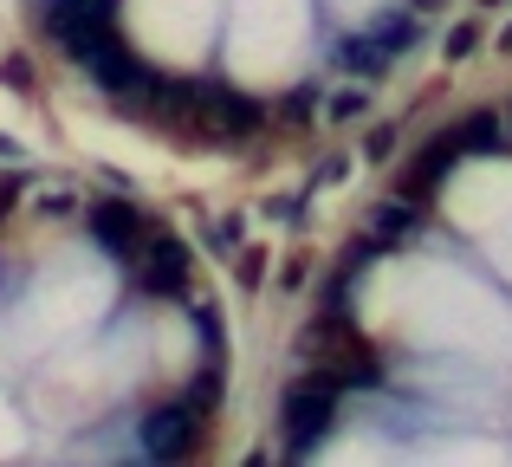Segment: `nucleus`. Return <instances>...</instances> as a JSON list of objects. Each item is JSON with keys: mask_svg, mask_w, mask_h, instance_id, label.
<instances>
[{"mask_svg": "<svg viewBox=\"0 0 512 467\" xmlns=\"http://www.w3.org/2000/svg\"><path fill=\"white\" fill-rule=\"evenodd\" d=\"M312 104H318V85H299L286 98V117H292V124H305V117H312Z\"/></svg>", "mask_w": 512, "mask_h": 467, "instance_id": "f8f14e48", "label": "nucleus"}, {"mask_svg": "<svg viewBox=\"0 0 512 467\" xmlns=\"http://www.w3.org/2000/svg\"><path fill=\"white\" fill-rule=\"evenodd\" d=\"M454 137H461V150H467V156H500V143H506L500 111H474V117H461V124H454Z\"/></svg>", "mask_w": 512, "mask_h": 467, "instance_id": "0eeeda50", "label": "nucleus"}, {"mask_svg": "<svg viewBox=\"0 0 512 467\" xmlns=\"http://www.w3.org/2000/svg\"><path fill=\"white\" fill-rule=\"evenodd\" d=\"M389 150H396V124H376L370 137H363V156H370V163H389Z\"/></svg>", "mask_w": 512, "mask_h": 467, "instance_id": "9b49d317", "label": "nucleus"}, {"mask_svg": "<svg viewBox=\"0 0 512 467\" xmlns=\"http://www.w3.org/2000/svg\"><path fill=\"white\" fill-rule=\"evenodd\" d=\"M415 221H422V202H415V195H396V202H383L370 215V240H376V247H389V240L415 234Z\"/></svg>", "mask_w": 512, "mask_h": 467, "instance_id": "423d86ee", "label": "nucleus"}, {"mask_svg": "<svg viewBox=\"0 0 512 467\" xmlns=\"http://www.w3.org/2000/svg\"><path fill=\"white\" fill-rule=\"evenodd\" d=\"M500 52H512V26H506V33H500Z\"/></svg>", "mask_w": 512, "mask_h": 467, "instance_id": "2eb2a0df", "label": "nucleus"}, {"mask_svg": "<svg viewBox=\"0 0 512 467\" xmlns=\"http://www.w3.org/2000/svg\"><path fill=\"white\" fill-rule=\"evenodd\" d=\"M487 7H500V0H487Z\"/></svg>", "mask_w": 512, "mask_h": 467, "instance_id": "f3484780", "label": "nucleus"}, {"mask_svg": "<svg viewBox=\"0 0 512 467\" xmlns=\"http://www.w3.org/2000/svg\"><path fill=\"white\" fill-rule=\"evenodd\" d=\"M363 104H370V91H363V85H344L338 91V98H331V124H350V117H363Z\"/></svg>", "mask_w": 512, "mask_h": 467, "instance_id": "9d476101", "label": "nucleus"}, {"mask_svg": "<svg viewBox=\"0 0 512 467\" xmlns=\"http://www.w3.org/2000/svg\"><path fill=\"white\" fill-rule=\"evenodd\" d=\"M474 46H480V26H454L448 33V59H467Z\"/></svg>", "mask_w": 512, "mask_h": 467, "instance_id": "ddd939ff", "label": "nucleus"}, {"mask_svg": "<svg viewBox=\"0 0 512 467\" xmlns=\"http://www.w3.org/2000/svg\"><path fill=\"white\" fill-rule=\"evenodd\" d=\"M370 39H376V46L389 52V59H396V52H402V46H409V39H415V20H409V13H396V20H383V26H376Z\"/></svg>", "mask_w": 512, "mask_h": 467, "instance_id": "1a4fd4ad", "label": "nucleus"}, {"mask_svg": "<svg viewBox=\"0 0 512 467\" xmlns=\"http://www.w3.org/2000/svg\"><path fill=\"white\" fill-rule=\"evenodd\" d=\"M85 221H91V234H98L111 253H137V240H143V215H137L130 202L104 195V202H91V208H85Z\"/></svg>", "mask_w": 512, "mask_h": 467, "instance_id": "20e7f679", "label": "nucleus"}, {"mask_svg": "<svg viewBox=\"0 0 512 467\" xmlns=\"http://www.w3.org/2000/svg\"><path fill=\"white\" fill-rule=\"evenodd\" d=\"M415 7H441V0H415Z\"/></svg>", "mask_w": 512, "mask_h": 467, "instance_id": "dca6fc26", "label": "nucleus"}, {"mask_svg": "<svg viewBox=\"0 0 512 467\" xmlns=\"http://www.w3.org/2000/svg\"><path fill=\"white\" fill-rule=\"evenodd\" d=\"M195 429H201V409L195 403H169V409H150L143 416V455L150 461H182L195 448Z\"/></svg>", "mask_w": 512, "mask_h": 467, "instance_id": "7ed1b4c3", "label": "nucleus"}, {"mask_svg": "<svg viewBox=\"0 0 512 467\" xmlns=\"http://www.w3.org/2000/svg\"><path fill=\"white\" fill-rule=\"evenodd\" d=\"M266 124L260 98H240L227 85H195V130L201 137H247V130Z\"/></svg>", "mask_w": 512, "mask_h": 467, "instance_id": "f03ea898", "label": "nucleus"}, {"mask_svg": "<svg viewBox=\"0 0 512 467\" xmlns=\"http://www.w3.org/2000/svg\"><path fill=\"white\" fill-rule=\"evenodd\" d=\"M266 279V253H240V286H260Z\"/></svg>", "mask_w": 512, "mask_h": 467, "instance_id": "4468645a", "label": "nucleus"}, {"mask_svg": "<svg viewBox=\"0 0 512 467\" xmlns=\"http://www.w3.org/2000/svg\"><path fill=\"white\" fill-rule=\"evenodd\" d=\"M344 65H350L357 78H376V72L389 65V52L376 46V39H344Z\"/></svg>", "mask_w": 512, "mask_h": 467, "instance_id": "6e6552de", "label": "nucleus"}, {"mask_svg": "<svg viewBox=\"0 0 512 467\" xmlns=\"http://www.w3.org/2000/svg\"><path fill=\"white\" fill-rule=\"evenodd\" d=\"M331 409H338V390H331L325 370H305V377L286 383L279 396V429H286V455H312L331 435Z\"/></svg>", "mask_w": 512, "mask_h": 467, "instance_id": "f257e3e1", "label": "nucleus"}, {"mask_svg": "<svg viewBox=\"0 0 512 467\" xmlns=\"http://www.w3.org/2000/svg\"><path fill=\"white\" fill-rule=\"evenodd\" d=\"M182 279H188V247L175 234H156L150 260H143V286L150 292H182Z\"/></svg>", "mask_w": 512, "mask_h": 467, "instance_id": "39448f33", "label": "nucleus"}]
</instances>
